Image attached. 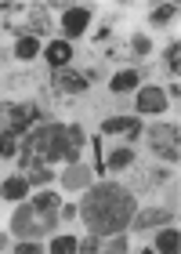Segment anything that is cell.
I'll return each mask as SVG.
<instances>
[{
    "mask_svg": "<svg viewBox=\"0 0 181 254\" xmlns=\"http://www.w3.org/2000/svg\"><path fill=\"white\" fill-rule=\"evenodd\" d=\"M76 214L84 218L90 236H120L138 211H134V196L127 189H120L116 182H98L87 189Z\"/></svg>",
    "mask_w": 181,
    "mask_h": 254,
    "instance_id": "1",
    "label": "cell"
},
{
    "mask_svg": "<svg viewBox=\"0 0 181 254\" xmlns=\"http://www.w3.org/2000/svg\"><path fill=\"white\" fill-rule=\"evenodd\" d=\"M84 127L76 124H44L26 138L22 149V167H44V164H80Z\"/></svg>",
    "mask_w": 181,
    "mask_h": 254,
    "instance_id": "2",
    "label": "cell"
},
{
    "mask_svg": "<svg viewBox=\"0 0 181 254\" xmlns=\"http://www.w3.org/2000/svg\"><path fill=\"white\" fill-rule=\"evenodd\" d=\"M54 214H58V196H54V192H40L33 203L15 207V214H11V229H15V236H22V240L44 236V233H51Z\"/></svg>",
    "mask_w": 181,
    "mask_h": 254,
    "instance_id": "3",
    "label": "cell"
},
{
    "mask_svg": "<svg viewBox=\"0 0 181 254\" xmlns=\"http://www.w3.org/2000/svg\"><path fill=\"white\" fill-rule=\"evenodd\" d=\"M40 117L37 106H15V102H0V138H18L29 131V124Z\"/></svg>",
    "mask_w": 181,
    "mask_h": 254,
    "instance_id": "4",
    "label": "cell"
},
{
    "mask_svg": "<svg viewBox=\"0 0 181 254\" xmlns=\"http://www.w3.org/2000/svg\"><path fill=\"white\" fill-rule=\"evenodd\" d=\"M149 145H152L156 156L178 164V156H181V131H178V124H156V127H149Z\"/></svg>",
    "mask_w": 181,
    "mask_h": 254,
    "instance_id": "5",
    "label": "cell"
},
{
    "mask_svg": "<svg viewBox=\"0 0 181 254\" xmlns=\"http://www.w3.org/2000/svg\"><path fill=\"white\" fill-rule=\"evenodd\" d=\"M90 87V80L84 73H73V69H54V91H65V95H80Z\"/></svg>",
    "mask_w": 181,
    "mask_h": 254,
    "instance_id": "6",
    "label": "cell"
},
{
    "mask_svg": "<svg viewBox=\"0 0 181 254\" xmlns=\"http://www.w3.org/2000/svg\"><path fill=\"white\" fill-rule=\"evenodd\" d=\"M101 134H123V138H141V120L138 117H109L101 124Z\"/></svg>",
    "mask_w": 181,
    "mask_h": 254,
    "instance_id": "7",
    "label": "cell"
},
{
    "mask_svg": "<svg viewBox=\"0 0 181 254\" xmlns=\"http://www.w3.org/2000/svg\"><path fill=\"white\" fill-rule=\"evenodd\" d=\"M87 22H90V11H87V7H69V11L62 15L65 37H84V33H87Z\"/></svg>",
    "mask_w": 181,
    "mask_h": 254,
    "instance_id": "8",
    "label": "cell"
},
{
    "mask_svg": "<svg viewBox=\"0 0 181 254\" xmlns=\"http://www.w3.org/2000/svg\"><path fill=\"white\" fill-rule=\"evenodd\" d=\"M44 59H47L51 69H65L69 59H73V44L69 40H51L47 48H44Z\"/></svg>",
    "mask_w": 181,
    "mask_h": 254,
    "instance_id": "9",
    "label": "cell"
},
{
    "mask_svg": "<svg viewBox=\"0 0 181 254\" xmlns=\"http://www.w3.org/2000/svg\"><path fill=\"white\" fill-rule=\"evenodd\" d=\"M90 178H94V171H90V167L73 164V167L62 175V186L69 189V192H76V189H90Z\"/></svg>",
    "mask_w": 181,
    "mask_h": 254,
    "instance_id": "10",
    "label": "cell"
},
{
    "mask_svg": "<svg viewBox=\"0 0 181 254\" xmlns=\"http://www.w3.org/2000/svg\"><path fill=\"white\" fill-rule=\"evenodd\" d=\"M167 109V95L160 87H141L138 91V113H163Z\"/></svg>",
    "mask_w": 181,
    "mask_h": 254,
    "instance_id": "11",
    "label": "cell"
},
{
    "mask_svg": "<svg viewBox=\"0 0 181 254\" xmlns=\"http://www.w3.org/2000/svg\"><path fill=\"white\" fill-rule=\"evenodd\" d=\"M0 196H4V200H26L29 196V182L22 178V175H15V178H4V186H0Z\"/></svg>",
    "mask_w": 181,
    "mask_h": 254,
    "instance_id": "12",
    "label": "cell"
},
{
    "mask_svg": "<svg viewBox=\"0 0 181 254\" xmlns=\"http://www.w3.org/2000/svg\"><path fill=\"white\" fill-rule=\"evenodd\" d=\"M138 69H123V73H116V76H112L109 80V91H112V95H123V91H134V87H138Z\"/></svg>",
    "mask_w": 181,
    "mask_h": 254,
    "instance_id": "13",
    "label": "cell"
},
{
    "mask_svg": "<svg viewBox=\"0 0 181 254\" xmlns=\"http://www.w3.org/2000/svg\"><path fill=\"white\" fill-rule=\"evenodd\" d=\"M131 222H134V229L145 233V229H152V225H167L171 222V211H141V214H134Z\"/></svg>",
    "mask_w": 181,
    "mask_h": 254,
    "instance_id": "14",
    "label": "cell"
},
{
    "mask_svg": "<svg viewBox=\"0 0 181 254\" xmlns=\"http://www.w3.org/2000/svg\"><path fill=\"white\" fill-rule=\"evenodd\" d=\"M40 55V40L37 37H29V33H22L18 37V44H15V59H22V62H33Z\"/></svg>",
    "mask_w": 181,
    "mask_h": 254,
    "instance_id": "15",
    "label": "cell"
},
{
    "mask_svg": "<svg viewBox=\"0 0 181 254\" xmlns=\"http://www.w3.org/2000/svg\"><path fill=\"white\" fill-rule=\"evenodd\" d=\"M156 251H160V254H178V251H181V236H178V229H163V233L156 236Z\"/></svg>",
    "mask_w": 181,
    "mask_h": 254,
    "instance_id": "16",
    "label": "cell"
},
{
    "mask_svg": "<svg viewBox=\"0 0 181 254\" xmlns=\"http://www.w3.org/2000/svg\"><path fill=\"white\" fill-rule=\"evenodd\" d=\"M47 29H51L47 7H33V15H29V37H40V33H47Z\"/></svg>",
    "mask_w": 181,
    "mask_h": 254,
    "instance_id": "17",
    "label": "cell"
},
{
    "mask_svg": "<svg viewBox=\"0 0 181 254\" xmlns=\"http://www.w3.org/2000/svg\"><path fill=\"white\" fill-rule=\"evenodd\" d=\"M134 164V149H112L105 156V171H120V167H131Z\"/></svg>",
    "mask_w": 181,
    "mask_h": 254,
    "instance_id": "18",
    "label": "cell"
},
{
    "mask_svg": "<svg viewBox=\"0 0 181 254\" xmlns=\"http://www.w3.org/2000/svg\"><path fill=\"white\" fill-rule=\"evenodd\" d=\"M29 182V186H47V182L54 178V171H47V167H26V175H22Z\"/></svg>",
    "mask_w": 181,
    "mask_h": 254,
    "instance_id": "19",
    "label": "cell"
},
{
    "mask_svg": "<svg viewBox=\"0 0 181 254\" xmlns=\"http://www.w3.org/2000/svg\"><path fill=\"white\" fill-rule=\"evenodd\" d=\"M174 15H178V4H160V7L149 15V22H152V26H167Z\"/></svg>",
    "mask_w": 181,
    "mask_h": 254,
    "instance_id": "20",
    "label": "cell"
},
{
    "mask_svg": "<svg viewBox=\"0 0 181 254\" xmlns=\"http://www.w3.org/2000/svg\"><path fill=\"white\" fill-rule=\"evenodd\" d=\"M76 247H80V240H76V236H54L51 254H76Z\"/></svg>",
    "mask_w": 181,
    "mask_h": 254,
    "instance_id": "21",
    "label": "cell"
},
{
    "mask_svg": "<svg viewBox=\"0 0 181 254\" xmlns=\"http://www.w3.org/2000/svg\"><path fill=\"white\" fill-rule=\"evenodd\" d=\"M167 69H171L174 76H178V69H181V44H178V40L167 48Z\"/></svg>",
    "mask_w": 181,
    "mask_h": 254,
    "instance_id": "22",
    "label": "cell"
},
{
    "mask_svg": "<svg viewBox=\"0 0 181 254\" xmlns=\"http://www.w3.org/2000/svg\"><path fill=\"white\" fill-rule=\"evenodd\" d=\"M98 254H127V236H109V247L105 251H98Z\"/></svg>",
    "mask_w": 181,
    "mask_h": 254,
    "instance_id": "23",
    "label": "cell"
},
{
    "mask_svg": "<svg viewBox=\"0 0 181 254\" xmlns=\"http://www.w3.org/2000/svg\"><path fill=\"white\" fill-rule=\"evenodd\" d=\"M131 48H134V55H149V51H152V40H149V37H141V33H138V37L131 40Z\"/></svg>",
    "mask_w": 181,
    "mask_h": 254,
    "instance_id": "24",
    "label": "cell"
},
{
    "mask_svg": "<svg viewBox=\"0 0 181 254\" xmlns=\"http://www.w3.org/2000/svg\"><path fill=\"white\" fill-rule=\"evenodd\" d=\"M76 254H98V236H90V233H87V240H80Z\"/></svg>",
    "mask_w": 181,
    "mask_h": 254,
    "instance_id": "25",
    "label": "cell"
},
{
    "mask_svg": "<svg viewBox=\"0 0 181 254\" xmlns=\"http://www.w3.org/2000/svg\"><path fill=\"white\" fill-rule=\"evenodd\" d=\"M18 153V142L15 138H0V156H15Z\"/></svg>",
    "mask_w": 181,
    "mask_h": 254,
    "instance_id": "26",
    "label": "cell"
},
{
    "mask_svg": "<svg viewBox=\"0 0 181 254\" xmlns=\"http://www.w3.org/2000/svg\"><path fill=\"white\" fill-rule=\"evenodd\" d=\"M15 254H44V251H40V244H33V240H22L15 247Z\"/></svg>",
    "mask_w": 181,
    "mask_h": 254,
    "instance_id": "27",
    "label": "cell"
},
{
    "mask_svg": "<svg viewBox=\"0 0 181 254\" xmlns=\"http://www.w3.org/2000/svg\"><path fill=\"white\" fill-rule=\"evenodd\" d=\"M22 4H0V15H7V11H18Z\"/></svg>",
    "mask_w": 181,
    "mask_h": 254,
    "instance_id": "28",
    "label": "cell"
},
{
    "mask_svg": "<svg viewBox=\"0 0 181 254\" xmlns=\"http://www.w3.org/2000/svg\"><path fill=\"white\" fill-rule=\"evenodd\" d=\"M4 247H7V236H4V233H0V251H4Z\"/></svg>",
    "mask_w": 181,
    "mask_h": 254,
    "instance_id": "29",
    "label": "cell"
}]
</instances>
